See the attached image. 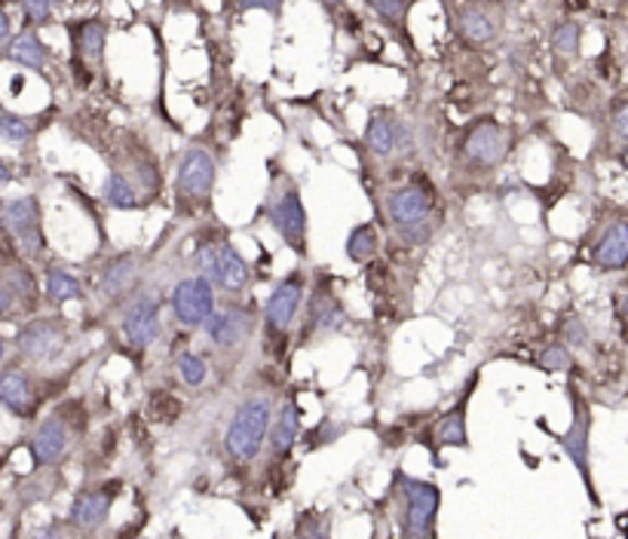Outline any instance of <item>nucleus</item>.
<instances>
[{"label": "nucleus", "mask_w": 628, "mask_h": 539, "mask_svg": "<svg viewBox=\"0 0 628 539\" xmlns=\"http://www.w3.org/2000/svg\"><path fill=\"white\" fill-rule=\"evenodd\" d=\"M381 227L402 252H421L436 240L442 227V206L438 191L426 175H408L384 191V200L377 206Z\"/></svg>", "instance_id": "nucleus-1"}, {"label": "nucleus", "mask_w": 628, "mask_h": 539, "mask_svg": "<svg viewBox=\"0 0 628 539\" xmlns=\"http://www.w3.org/2000/svg\"><path fill=\"white\" fill-rule=\"evenodd\" d=\"M191 267L193 273H203L205 279L227 297L249 295L252 285H255V267L233 245L231 231L221 227L219 221H209L203 227H196L191 248Z\"/></svg>", "instance_id": "nucleus-2"}, {"label": "nucleus", "mask_w": 628, "mask_h": 539, "mask_svg": "<svg viewBox=\"0 0 628 539\" xmlns=\"http://www.w3.org/2000/svg\"><path fill=\"white\" fill-rule=\"evenodd\" d=\"M310 276L304 267H292L283 273L270 295L261 304V349L270 359H285L292 349V337L301 325L304 301H307Z\"/></svg>", "instance_id": "nucleus-3"}, {"label": "nucleus", "mask_w": 628, "mask_h": 539, "mask_svg": "<svg viewBox=\"0 0 628 539\" xmlns=\"http://www.w3.org/2000/svg\"><path fill=\"white\" fill-rule=\"evenodd\" d=\"M264 221L267 227L283 245L297 257L307 261L310 257V215L304 206L301 187L292 175H285L283 169H273L267 181V193H264Z\"/></svg>", "instance_id": "nucleus-4"}, {"label": "nucleus", "mask_w": 628, "mask_h": 539, "mask_svg": "<svg viewBox=\"0 0 628 539\" xmlns=\"http://www.w3.org/2000/svg\"><path fill=\"white\" fill-rule=\"evenodd\" d=\"M346 322H350V309L341 297V279L332 270L316 267L310 276L307 301H304V313H301V325L295 334L297 347H310L313 340L341 334Z\"/></svg>", "instance_id": "nucleus-5"}, {"label": "nucleus", "mask_w": 628, "mask_h": 539, "mask_svg": "<svg viewBox=\"0 0 628 539\" xmlns=\"http://www.w3.org/2000/svg\"><path fill=\"white\" fill-rule=\"evenodd\" d=\"M215 184H219V160L200 144L184 148L179 166H175V181H172L175 218H200L205 212H212Z\"/></svg>", "instance_id": "nucleus-6"}, {"label": "nucleus", "mask_w": 628, "mask_h": 539, "mask_svg": "<svg viewBox=\"0 0 628 539\" xmlns=\"http://www.w3.org/2000/svg\"><path fill=\"white\" fill-rule=\"evenodd\" d=\"M257 332H261V304L252 295H221L212 319L203 325V334L219 356H236L255 340Z\"/></svg>", "instance_id": "nucleus-7"}, {"label": "nucleus", "mask_w": 628, "mask_h": 539, "mask_svg": "<svg viewBox=\"0 0 628 539\" xmlns=\"http://www.w3.org/2000/svg\"><path fill=\"white\" fill-rule=\"evenodd\" d=\"M273 401L270 396L252 393L240 401V408L233 411L231 426L224 433V450L233 462H252L264 448V441L270 436V426H273Z\"/></svg>", "instance_id": "nucleus-8"}, {"label": "nucleus", "mask_w": 628, "mask_h": 539, "mask_svg": "<svg viewBox=\"0 0 628 539\" xmlns=\"http://www.w3.org/2000/svg\"><path fill=\"white\" fill-rule=\"evenodd\" d=\"M398 490V527L402 539H433L436 537L438 509H442V488L424 478H411L396 472Z\"/></svg>", "instance_id": "nucleus-9"}, {"label": "nucleus", "mask_w": 628, "mask_h": 539, "mask_svg": "<svg viewBox=\"0 0 628 539\" xmlns=\"http://www.w3.org/2000/svg\"><path fill=\"white\" fill-rule=\"evenodd\" d=\"M509 154V132L500 120L494 116H478L463 129L457 142V160L469 169L473 175H485L500 166Z\"/></svg>", "instance_id": "nucleus-10"}, {"label": "nucleus", "mask_w": 628, "mask_h": 539, "mask_svg": "<svg viewBox=\"0 0 628 539\" xmlns=\"http://www.w3.org/2000/svg\"><path fill=\"white\" fill-rule=\"evenodd\" d=\"M219 301V288L209 283L203 273H193V270L188 276H181L166 295L169 313L184 332H203V325L212 319Z\"/></svg>", "instance_id": "nucleus-11"}, {"label": "nucleus", "mask_w": 628, "mask_h": 539, "mask_svg": "<svg viewBox=\"0 0 628 539\" xmlns=\"http://www.w3.org/2000/svg\"><path fill=\"white\" fill-rule=\"evenodd\" d=\"M570 411H574V417H570L565 436H558V445L567 454V460L577 466L591 506H601V497L595 490V476H591V405L583 393H577L574 384H570Z\"/></svg>", "instance_id": "nucleus-12"}, {"label": "nucleus", "mask_w": 628, "mask_h": 539, "mask_svg": "<svg viewBox=\"0 0 628 539\" xmlns=\"http://www.w3.org/2000/svg\"><path fill=\"white\" fill-rule=\"evenodd\" d=\"M163 307H166V297L154 288H142L120 307V332L129 347L139 353L154 347L163 334Z\"/></svg>", "instance_id": "nucleus-13"}, {"label": "nucleus", "mask_w": 628, "mask_h": 539, "mask_svg": "<svg viewBox=\"0 0 628 539\" xmlns=\"http://www.w3.org/2000/svg\"><path fill=\"white\" fill-rule=\"evenodd\" d=\"M148 257L139 248H126L117 252L104 261L95 276V292L102 301H108L111 307H123L129 297H135L142 292V276Z\"/></svg>", "instance_id": "nucleus-14"}, {"label": "nucleus", "mask_w": 628, "mask_h": 539, "mask_svg": "<svg viewBox=\"0 0 628 539\" xmlns=\"http://www.w3.org/2000/svg\"><path fill=\"white\" fill-rule=\"evenodd\" d=\"M0 227L13 240L16 248L26 257H40L47 252L43 236V212L38 196H16L0 203Z\"/></svg>", "instance_id": "nucleus-15"}, {"label": "nucleus", "mask_w": 628, "mask_h": 539, "mask_svg": "<svg viewBox=\"0 0 628 539\" xmlns=\"http://www.w3.org/2000/svg\"><path fill=\"white\" fill-rule=\"evenodd\" d=\"M365 148L377 160H408L414 154V135L411 126L393 111H374L365 126Z\"/></svg>", "instance_id": "nucleus-16"}, {"label": "nucleus", "mask_w": 628, "mask_h": 539, "mask_svg": "<svg viewBox=\"0 0 628 539\" xmlns=\"http://www.w3.org/2000/svg\"><path fill=\"white\" fill-rule=\"evenodd\" d=\"M16 347L31 362L59 359L68 347V322L64 316H40L26 322L16 337Z\"/></svg>", "instance_id": "nucleus-17"}, {"label": "nucleus", "mask_w": 628, "mask_h": 539, "mask_svg": "<svg viewBox=\"0 0 628 539\" xmlns=\"http://www.w3.org/2000/svg\"><path fill=\"white\" fill-rule=\"evenodd\" d=\"M117 494H120V481H111L104 488H92L78 494V500L71 506V525L78 530H99V527L108 525V515L114 509Z\"/></svg>", "instance_id": "nucleus-18"}, {"label": "nucleus", "mask_w": 628, "mask_h": 539, "mask_svg": "<svg viewBox=\"0 0 628 539\" xmlns=\"http://www.w3.org/2000/svg\"><path fill=\"white\" fill-rule=\"evenodd\" d=\"M591 264L601 273H622L628 267V221H610L591 243Z\"/></svg>", "instance_id": "nucleus-19"}, {"label": "nucleus", "mask_w": 628, "mask_h": 539, "mask_svg": "<svg viewBox=\"0 0 628 539\" xmlns=\"http://www.w3.org/2000/svg\"><path fill=\"white\" fill-rule=\"evenodd\" d=\"M301 429H304V411H301V401L297 396H288L280 405V411L273 414V426H270L267 436V450L276 460H285L295 445L301 441Z\"/></svg>", "instance_id": "nucleus-20"}, {"label": "nucleus", "mask_w": 628, "mask_h": 539, "mask_svg": "<svg viewBox=\"0 0 628 539\" xmlns=\"http://www.w3.org/2000/svg\"><path fill=\"white\" fill-rule=\"evenodd\" d=\"M478 384V372L469 377V384L457 398V405L450 408L433 429V441L438 448H469V429H466V414H469V401H473V389Z\"/></svg>", "instance_id": "nucleus-21"}, {"label": "nucleus", "mask_w": 628, "mask_h": 539, "mask_svg": "<svg viewBox=\"0 0 628 539\" xmlns=\"http://www.w3.org/2000/svg\"><path fill=\"white\" fill-rule=\"evenodd\" d=\"M71 448V426L64 417L59 414H52L47 417L43 424L38 426V433L31 438V454H34V460L40 466H52V462H59L68 454Z\"/></svg>", "instance_id": "nucleus-22"}, {"label": "nucleus", "mask_w": 628, "mask_h": 539, "mask_svg": "<svg viewBox=\"0 0 628 539\" xmlns=\"http://www.w3.org/2000/svg\"><path fill=\"white\" fill-rule=\"evenodd\" d=\"M38 283L26 267H10L0 273V316H16L22 309L34 307Z\"/></svg>", "instance_id": "nucleus-23"}, {"label": "nucleus", "mask_w": 628, "mask_h": 539, "mask_svg": "<svg viewBox=\"0 0 628 539\" xmlns=\"http://www.w3.org/2000/svg\"><path fill=\"white\" fill-rule=\"evenodd\" d=\"M454 28L469 47H487V43L500 38V19L490 13L487 7H478V3H469V7L457 10Z\"/></svg>", "instance_id": "nucleus-24"}, {"label": "nucleus", "mask_w": 628, "mask_h": 539, "mask_svg": "<svg viewBox=\"0 0 628 539\" xmlns=\"http://www.w3.org/2000/svg\"><path fill=\"white\" fill-rule=\"evenodd\" d=\"M102 200L117 212H139L151 203V196L139 187V181L126 175L123 169H111L104 175L102 184Z\"/></svg>", "instance_id": "nucleus-25"}, {"label": "nucleus", "mask_w": 628, "mask_h": 539, "mask_svg": "<svg viewBox=\"0 0 628 539\" xmlns=\"http://www.w3.org/2000/svg\"><path fill=\"white\" fill-rule=\"evenodd\" d=\"M381 224L377 221H359L353 231L346 233V243H344V255L350 264H356V267H368L374 264V257L381 255Z\"/></svg>", "instance_id": "nucleus-26"}, {"label": "nucleus", "mask_w": 628, "mask_h": 539, "mask_svg": "<svg viewBox=\"0 0 628 539\" xmlns=\"http://www.w3.org/2000/svg\"><path fill=\"white\" fill-rule=\"evenodd\" d=\"M0 405L10 408L19 417H28L38 405V393L31 377L22 372H3L0 374Z\"/></svg>", "instance_id": "nucleus-27"}, {"label": "nucleus", "mask_w": 628, "mask_h": 539, "mask_svg": "<svg viewBox=\"0 0 628 539\" xmlns=\"http://www.w3.org/2000/svg\"><path fill=\"white\" fill-rule=\"evenodd\" d=\"M71 40H74V50L78 59H87L90 64L104 62V43H108V26L102 19H87L71 28Z\"/></svg>", "instance_id": "nucleus-28"}, {"label": "nucleus", "mask_w": 628, "mask_h": 539, "mask_svg": "<svg viewBox=\"0 0 628 539\" xmlns=\"http://www.w3.org/2000/svg\"><path fill=\"white\" fill-rule=\"evenodd\" d=\"M87 292H83V283L71 270L64 267H50L47 270V301L62 307V304H71V301H83Z\"/></svg>", "instance_id": "nucleus-29"}, {"label": "nucleus", "mask_w": 628, "mask_h": 539, "mask_svg": "<svg viewBox=\"0 0 628 539\" xmlns=\"http://www.w3.org/2000/svg\"><path fill=\"white\" fill-rule=\"evenodd\" d=\"M175 372H179L181 384L196 389V386H203L209 380V359L196 349H181L175 356Z\"/></svg>", "instance_id": "nucleus-30"}, {"label": "nucleus", "mask_w": 628, "mask_h": 539, "mask_svg": "<svg viewBox=\"0 0 628 539\" xmlns=\"http://www.w3.org/2000/svg\"><path fill=\"white\" fill-rule=\"evenodd\" d=\"M537 365L543 368V372L549 374H570L574 368H577V359H574V349L567 347V344H561V340H551V344H546V347L539 349L537 356Z\"/></svg>", "instance_id": "nucleus-31"}, {"label": "nucleus", "mask_w": 628, "mask_h": 539, "mask_svg": "<svg viewBox=\"0 0 628 539\" xmlns=\"http://www.w3.org/2000/svg\"><path fill=\"white\" fill-rule=\"evenodd\" d=\"M551 50L555 55H565V59H574L579 52V43H583V26L574 22V19H565V22H558V26L551 28Z\"/></svg>", "instance_id": "nucleus-32"}, {"label": "nucleus", "mask_w": 628, "mask_h": 539, "mask_svg": "<svg viewBox=\"0 0 628 539\" xmlns=\"http://www.w3.org/2000/svg\"><path fill=\"white\" fill-rule=\"evenodd\" d=\"M10 59L26 64V68H34V71H43V64H47V47H43L34 34H19V38L13 40V47H10Z\"/></svg>", "instance_id": "nucleus-33"}, {"label": "nucleus", "mask_w": 628, "mask_h": 539, "mask_svg": "<svg viewBox=\"0 0 628 539\" xmlns=\"http://www.w3.org/2000/svg\"><path fill=\"white\" fill-rule=\"evenodd\" d=\"M558 340L567 344L574 353H589L591 349V332L583 316H567L558 328Z\"/></svg>", "instance_id": "nucleus-34"}, {"label": "nucleus", "mask_w": 628, "mask_h": 539, "mask_svg": "<svg viewBox=\"0 0 628 539\" xmlns=\"http://www.w3.org/2000/svg\"><path fill=\"white\" fill-rule=\"evenodd\" d=\"M368 7L377 13L381 22L402 31V28H405V19H408L411 0H368Z\"/></svg>", "instance_id": "nucleus-35"}, {"label": "nucleus", "mask_w": 628, "mask_h": 539, "mask_svg": "<svg viewBox=\"0 0 628 539\" xmlns=\"http://www.w3.org/2000/svg\"><path fill=\"white\" fill-rule=\"evenodd\" d=\"M0 135H3L7 142H26L28 135H31V126H28L22 116L3 114L0 116Z\"/></svg>", "instance_id": "nucleus-36"}, {"label": "nucleus", "mask_w": 628, "mask_h": 539, "mask_svg": "<svg viewBox=\"0 0 628 539\" xmlns=\"http://www.w3.org/2000/svg\"><path fill=\"white\" fill-rule=\"evenodd\" d=\"M297 537L328 539V525H325V518H316V512H307V518H301V525H297Z\"/></svg>", "instance_id": "nucleus-37"}, {"label": "nucleus", "mask_w": 628, "mask_h": 539, "mask_svg": "<svg viewBox=\"0 0 628 539\" xmlns=\"http://www.w3.org/2000/svg\"><path fill=\"white\" fill-rule=\"evenodd\" d=\"M285 7V0H236V10L240 13H252V10H261V13L280 16V10Z\"/></svg>", "instance_id": "nucleus-38"}, {"label": "nucleus", "mask_w": 628, "mask_h": 539, "mask_svg": "<svg viewBox=\"0 0 628 539\" xmlns=\"http://www.w3.org/2000/svg\"><path fill=\"white\" fill-rule=\"evenodd\" d=\"M610 126H614V135L622 144H628V102H619L610 114Z\"/></svg>", "instance_id": "nucleus-39"}, {"label": "nucleus", "mask_w": 628, "mask_h": 539, "mask_svg": "<svg viewBox=\"0 0 628 539\" xmlns=\"http://www.w3.org/2000/svg\"><path fill=\"white\" fill-rule=\"evenodd\" d=\"M22 7H26V13L31 22H47L52 13L50 0H22Z\"/></svg>", "instance_id": "nucleus-40"}, {"label": "nucleus", "mask_w": 628, "mask_h": 539, "mask_svg": "<svg viewBox=\"0 0 628 539\" xmlns=\"http://www.w3.org/2000/svg\"><path fill=\"white\" fill-rule=\"evenodd\" d=\"M10 31H13V26H10V16L0 10V47L10 40Z\"/></svg>", "instance_id": "nucleus-41"}, {"label": "nucleus", "mask_w": 628, "mask_h": 539, "mask_svg": "<svg viewBox=\"0 0 628 539\" xmlns=\"http://www.w3.org/2000/svg\"><path fill=\"white\" fill-rule=\"evenodd\" d=\"M616 313H619V319L628 322V288L622 292V297H619V304H616Z\"/></svg>", "instance_id": "nucleus-42"}, {"label": "nucleus", "mask_w": 628, "mask_h": 539, "mask_svg": "<svg viewBox=\"0 0 628 539\" xmlns=\"http://www.w3.org/2000/svg\"><path fill=\"white\" fill-rule=\"evenodd\" d=\"M10 181H13V172H10V166H7V163L0 160V187H7Z\"/></svg>", "instance_id": "nucleus-43"}, {"label": "nucleus", "mask_w": 628, "mask_h": 539, "mask_svg": "<svg viewBox=\"0 0 628 539\" xmlns=\"http://www.w3.org/2000/svg\"><path fill=\"white\" fill-rule=\"evenodd\" d=\"M31 539H62V533L55 527H47V530H38Z\"/></svg>", "instance_id": "nucleus-44"}, {"label": "nucleus", "mask_w": 628, "mask_h": 539, "mask_svg": "<svg viewBox=\"0 0 628 539\" xmlns=\"http://www.w3.org/2000/svg\"><path fill=\"white\" fill-rule=\"evenodd\" d=\"M619 166H622L628 172V144H626V148H622V151H619Z\"/></svg>", "instance_id": "nucleus-45"}, {"label": "nucleus", "mask_w": 628, "mask_h": 539, "mask_svg": "<svg viewBox=\"0 0 628 539\" xmlns=\"http://www.w3.org/2000/svg\"><path fill=\"white\" fill-rule=\"evenodd\" d=\"M3 353H7V340L0 337V362H3Z\"/></svg>", "instance_id": "nucleus-46"}, {"label": "nucleus", "mask_w": 628, "mask_h": 539, "mask_svg": "<svg viewBox=\"0 0 628 539\" xmlns=\"http://www.w3.org/2000/svg\"><path fill=\"white\" fill-rule=\"evenodd\" d=\"M50 3H52V7H55V3H59V0H50Z\"/></svg>", "instance_id": "nucleus-47"}]
</instances>
